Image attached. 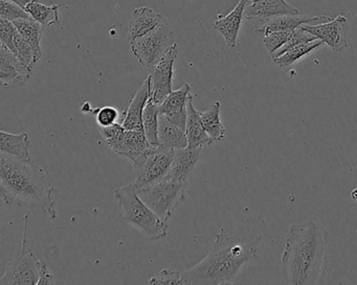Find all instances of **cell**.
Wrapping results in <instances>:
<instances>
[{
	"mask_svg": "<svg viewBox=\"0 0 357 285\" xmlns=\"http://www.w3.org/2000/svg\"><path fill=\"white\" fill-rule=\"evenodd\" d=\"M329 266L328 232L309 220L290 226L282 254V275L291 285L321 284Z\"/></svg>",
	"mask_w": 357,
	"mask_h": 285,
	"instance_id": "1",
	"label": "cell"
},
{
	"mask_svg": "<svg viewBox=\"0 0 357 285\" xmlns=\"http://www.w3.org/2000/svg\"><path fill=\"white\" fill-rule=\"evenodd\" d=\"M261 238L256 231L240 237L221 229L206 257L181 272L183 284H235L246 264L256 257Z\"/></svg>",
	"mask_w": 357,
	"mask_h": 285,
	"instance_id": "2",
	"label": "cell"
},
{
	"mask_svg": "<svg viewBox=\"0 0 357 285\" xmlns=\"http://www.w3.org/2000/svg\"><path fill=\"white\" fill-rule=\"evenodd\" d=\"M55 191L53 178L45 168L0 154V195L5 203L38 208L56 218Z\"/></svg>",
	"mask_w": 357,
	"mask_h": 285,
	"instance_id": "3",
	"label": "cell"
},
{
	"mask_svg": "<svg viewBox=\"0 0 357 285\" xmlns=\"http://www.w3.org/2000/svg\"><path fill=\"white\" fill-rule=\"evenodd\" d=\"M114 197L123 209V220L141 230L151 241L164 238L169 224L154 213L139 197L133 183L114 189Z\"/></svg>",
	"mask_w": 357,
	"mask_h": 285,
	"instance_id": "4",
	"label": "cell"
},
{
	"mask_svg": "<svg viewBox=\"0 0 357 285\" xmlns=\"http://www.w3.org/2000/svg\"><path fill=\"white\" fill-rule=\"evenodd\" d=\"M187 186L188 182L166 178L158 184L139 189L137 193L148 207L169 224L175 208L185 197Z\"/></svg>",
	"mask_w": 357,
	"mask_h": 285,
	"instance_id": "5",
	"label": "cell"
},
{
	"mask_svg": "<svg viewBox=\"0 0 357 285\" xmlns=\"http://www.w3.org/2000/svg\"><path fill=\"white\" fill-rule=\"evenodd\" d=\"M175 44L172 31L160 24L148 34L131 41V53L141 65L151 70Z\"/></svg>",
	"mask_w": 357,
	"mask_h": 285,
	"instance_id": "6",
	"label": "cell"
},
{
	"mask_svg": "<svg viewBox=\"0 0 357 285\" xmlns=\"http://www.w3.org/2000/svg\"><path fill=\"white\" fill-rule=\"evenodd\" d=\"M24 237L17 257L8 264L5 274L0 278L1 285L37 284L39 278V259L35 257L28 245V220L24 215Z\"/></svg>",
	"mask_w": 357,
	"mask_h": 285,
	"instance_id": "7",
	"label": "cell"
},
{
	"mask_svg": "<svg viewBox=\"0 0 357 285\" xmlns=\"http://www.w3.org/2000/svg\"><path fill=\"white\" fill-rule=\"evenodd\" d=\"M174 151L155 147L139 165L135 166L137 177L133 184L137 190L158 184L167 178L174 157Z\"/></svg>",
	"mask_w": 357,
	"mask_h": 285,
	"instance_id": "8",
	"label": "cell"
},
{
	"mask_svg": "<svg viewBox=\"0 0 357 285\" xmlns=\"http://www.w3.org/2000/svg\"><path fill=\"white\" fill-rule=\"evenodd\" d=\"M178 56V45H174L167 55L151 70V97L154 103L160 104L172 93L173 67Z\"/></svg>",
	"mask_w": 357,
	"mask_h": 285,
	"instance_id": "9",
	"label": "cell"
},
{
	"mask_svg": "<svg viewBox=\"0 0 357 285\" xmlns=\"http://www.w3.org/2000/svg\"><path fill=\"white\" fill-rule=\"evenodd\" d=\"M305 30L323 41L332 51L340 53L348 47L347 35H348V20L342 15L337 16L335 19L324 22L321 24H305Z\"/></svg>",
	"mask_w": 357,
	"mask_h": 285,
	"instance_id": "10",
	"label": "cell"
},
{
	"mask_svg": "<svg viewBox=\"0 0 357 285\" xmlns=\"http://www.w3.org/2000/svg\"><path fill=\"white\" fill-rule=\"evenodd\" d=\"M33 70L9 49L1 45L0 49V85L5 89L22 86L31 78Z\"/></svg>",
	"mask_w": 357,
	"mask_h": 285,
	"instance_id": "11",
	"label": "cell"
},
{
	"mask_svg": "<svg viewBox=\"0 0 357 285\" xmlns=\"http://www.w3.org/2000/svg\"><path fill=\"white\" fill-rule=\"evenodd\" d=\"M300 14L298 9L286 3V0H252L246 6L244 19L260 24L283 15Z\"/></svg>",
	"mask_w": 357,
	"mask_h": 285,
	"instance_id": "12",
	"label": "cell"
},
{
	"mask_svg": "<svg viewBox=\"0 0 357 285\" xmlns=\"http://www.w3.org/2000/svg\"><path fill=\"white\" fill-rule=\"evenodd\" d=\"M192 86L188 83L178 90L172 91L160 105V114L166 116L173 124L185 132L188 117V103L191 97Z\"/></svg>",
	"mask_w": 357,
	"mask_h": 285,
	"instance_id": "13",
	"label": "cell"
},
{
	"mask_svg": "<svg viewBox=\"0 0 357 285\" xmlns=\"http://www.w3.org/2000/svg\"><path fill=\"white\" fill-rule=\"evenodd\" d=\"M330 20L331 18L327 15L308 16L296 14V15L279 16V17L273 18V19L260 24L256 28V33L261 38H263L271 33L285 32V31L291 32L298 26H305V24H321L330 22Z\"/></svg>",
	"mask_w": 357,
	"mask_h": 285,
	"instance_id": "14",
	"label": "cell"
},
{
	"mask_svg": "<svg viewBox=\"0 0 357 285\" xmlns=\"http://www.w3.org/2000/svg\"><path fill=\"white\" fill-rule=\"evenodd\" d=\"M208 149V147H187L185 149H175L174 157L167 179L189 182L196 164L202 159Z\"/></svg>",
	"mask_w": 357,
	"mask_h": 285,
	"instance_id": "15",
	"label": "cell"
},
{
	"mask_svg": "<svg viewBox=\"0 0 357 285\" xmlns=\"http://www.w3.org/2000/svg\"><path fill=\"white\" fill-rule=\"evenodd\" d=\"M155 147L148 141L143 130L133 131L126 130L122 143L119 147L116 154L124 156L127 159L130 160L133 166L139 165L150 152L153 151Z\"/></svg>",
	"mask_w": 357,
	"mask_h": 285,
	"instance_id": "16",
	"label": "cell"
},
{
	"mask_svg": "<svg viewBox=\"0 0 357 285\" xmlns=\"http://www.w3.org/2000/svg\"><path fill=\"white\" fill-rule=\"evenodd\" d=\"M250 0H239L235 9L227 14V16L219 15L218 18L213 22V28L220 33L229 49H234L237 45L238 36L242 20L244 19V11Z\"/></svg>",
	"mask_w": 357,
	"mask_h": 285,
	"instance_id": "17",
	"label": "cell"
},
{
	"mask_svg": "<svg viewBox=\"0 0 357 285\" xmlns=\"http://www.w3.org/2000/svg\"><path fill=\"white\" fill-rule=\"evenodd\" d=\"M151 97V79L150 76L139 87L135 97L130 101L122 124L126 130H143V114ZM144 131V130H143Z\"/></svg>",
	"mask_w": 357,
	"mask_h": 285,
	"instance_id": "18",
	"label": "cell"
},
{
	"mask_svg": "<svg viewBox=\"0 0 357 285\" xmlns=\"http://www.w3.org/2000/svg\"><path fill=\"white\" fill-rule=\"evenodd\" d=\"M162 15L149 8H137L133 10L130 22H129L128 40L133 41L162 24Z\"/></svg>",
	"mask_w": 357,
	"mask_h": 285,
	"instance_id": "19",
	"label": "cell"
},
{
	"mask_svg": "<svg viewBox=\"0 0 357 285\" xmlns=\"http://www.w3.org/2000/svg\"><path fill=\"white\" fill-rule=\"evenodd\" d=\"M185 134L188 137V147H208L214 142L212 138L208 136L202 124L200 118L199 111L194 108L193 95L190 97L188 103V117L185 124Z\"/></svg>",
	"mask_w": 357,
	"mask_h": 285,
	"instance_id": "20",
	"label": "cell"
},
{
	"mask_svg": "<svg viewBox=\"0 0 357 285\" xmlns=\"http://www.w3.org/2000/svg\"><path fill=\"white\" fill-rule=\"evenodd\" d=\"M30 137L26 132L20 134L0 131V153L18 158L24 161H32L30 155Z\"/></svg>",
	"mask_w": 357,
	"mask_h": 285,
	"instance_id": "21",
	"label": "cell"
},
{
	"mask_svg": "<svg viewBox=\"0 0 357 285\" xmlns=\"http://www.w3.org/2000/svg\"><path fill=\"white\" fill-rule=\"evenodd\" d=\"M158 140L162 149H178L188 147V137L185 131L162 114H160L158 118Z\"/></svg>",
	"mask_w": 357,
	"mask_h": 285,
	"instance_id": "22",
	"label": "cell"
},
{
	"mask_svg": "<svg viewBox=\"0 0 357 285\" xmlns=\"http://www.w3.org/2000/svg\"><path fill=\"white\" fill-rule=\"evenodd\" d=\"M221 105L219 101H214L208 106V109L199 112L202 124L206 129L208 136L214 140V142H219L223 140L225 137V127L223 126L220 117Z\"/></svg>",
	"mask_w": 357,
	"mask_h": 285,
	"instance_id": "23",
	"label": "cell"
},
{
	"mask_svg": "<svg viewBox=\"0 0 357 285\" xmlns=\"http://www.w3.org/2000/svg\"><path fill=\"white\" fill-rule=\"evenodd\" d=\"M17 28L18 33L26 39V42L32 47L37 59L40 60L43 56V49H41V40H43V26L36 20L30 18V19H18L13 22Z\"/></svg>",
	"mask_w": 357,
	"mask_h": 285,
	"instance_id": "24",
	"label": "cell"
},
{
	"mask_svg": "<svg viewBox=\"0 0 357 285\" xmlns=\"http://www.w3.org/2000/svg\"><path fill=\"white\" fill-rule=\"evenodd\" d=\"M61 6H45L39 0H30L24 8L29 15L41 24L43 28L56 26L60 24L59 10Z\"/></svg>",
	"mask_w": 357,
	"mask_h": 285,
	"instance_id": "25",
	"label": "cell"
},
{
	"mask_svg": "<svg viewBox=\"0 0 357 285\" xmlns=\"http://www.w3.org/2000/svg\"><path fill=\"white\" fill-rule=\"evenodd\" d=\"M158 118H160V105L150 99L143 114V130L148 141L153 147H160V140H158Z\"/></svg>",
	"mask_w": 357,
	"mask_h": 285,
	"instance_id": "26",
	"label": "cell"
},
{
	"mask_svg": "<svg viewBox=\"0 0 357 285\" xmlns=\"http://www.w3.org/2000/svg\"><path fill=\"white\" fill-rule=\"evenodd\" d=\"M323 44V41L315 40L312 41V42L298 45V47L286 51L285 54L280 56L279 58L273 59V64L282 68L289 67L292 64L296 63V61L302 59L305 56L309 55L311 51H315V49H319Z\"/></svg>",
	"mask_w": 357,
	"mask_h": 285,
	"instance_id": "27",
	"label": "cell"
},
{
	"mask_svg": "<svg viewBox=\"0 0 357 285\" xmlns=\"http://www.w3.org/2000/svg\"><path fill=\"white\" fill-rule=\"evenodd\" d=\"M319 40L317 37L313 36L310 33L307 32L305 30L304 26H298L296 30L292 31L291 35H290V38L288 39L286 44H284L279 51H275L273 56H271V59H275V58H279L280 56L285 54L286 51H289V49H294V47H298L300 44H304V43L312 42V41Z\"/></svg>",
	"mask_w": 357,
	"mask_h": 285,
	"instance_id": "28",
	"label": "cell"
},
{
	"mask_svg": "<svg viewBox=\"0 0 357 285\" xmlns=\"http://www.w3.org/2000/svg\"><path fill=\"white\" fill-rule=\"evenodd\" d=\"M14 47H15V55L26 64L29 70H33L39 60L37 59L32 47L26 42V39L17 32L14 39Z\"/></svg>",
	"mask_w": 357,
	"mask_h": 285,
	"instance_id": "29",
	"label": "cell"
},
{
	"mask_svg": "<svg viewBox=\"0 0 357 285\" xmlns=\"http://www.w3.org/2000/svg\"><path fill=\"white\" fill-rule=\"evenodd\" d=\"M30 15L24 8L10 0H0V19L16 22L18 19H30Z\"/></svg>",
	"mask_w": 357,
	"mask_h": 285,
	"instance_id": "30",
	"label": "cell"
},
{
	"mask_svg": "<svg viewBox=\"0 0 357 285\" xmlns=\"http://www.w3.org/2000/svg\"><path fill=\"white\" fill-rule=\"evenodd\" d=\"M126 129L123 127V124H112L109 127H104V128H100V133H101L103 138L105 139L106 143L108 147L116 153L119 147H120L121 143H122L123 137H124Z\"/></svg>",
	"mask_w": 357,
	"mask_h": 285,
	"instance_id": "31",
	"label": "cell"
},
{
	"mask_svg": "<svg viewBox=\"0 0 357 285\" xmlns=\"http://www.w3.org/2000/svg\"><path fill=\"white\" fill-rule=\"evenodd\" d=\"M290 31H285V32H275L267 36L263 37V44L266 47L271 56H273L275 51H279L284 44H286L288 39L290 38L291 35Z\"/></svg>",
	"mask_w": 357,
	"mask_h": 285,
	"instance_id": "32",
	"label": "cell"
},
{
	"mask_svg": "<svg viewBox=\"0 0 357 285\" xmlns=\"http://www.w3.org/2000/svg\"><path fill=\"white\" fill-rule=\"evenodd\" d=\"M17 28H16L13 22L0 19V41H1V45L7 47L14 54H15L14 39H15V35L17 34Z\"/></svg>",
	"mask_w": 357,
	"mask_h": 285,
	"instance_id": "33",
	"label": "cell"
},
{
	"mask_svg": "<svg viewBox=\"0 0 357 285\" xmlns=\"http://www.w3.org/2000/svg\"><path fill=\"white\" fill-rule=\"evenodd\" d=\"M93 114H96V120H97L99 128H104V127H109L116 124L119 120V115H120L118 109L110 107V106L95 109Z\"/></svg>",
	"mask_w": 357,
	"mask_h": 285,
	"instance_id": "34",
	"label": "cell"
},
{
	"mask_svg": "<svg viewBox=\"0 0 357 285\" xmlns=\"http://www.w3.org/2000/svg\"><path fill=\"white\" fill-rule=\"evenodd\" d=\"M149 284H183L181 272L164 268L148 281Z\"/></svg>",
	"mask_w": 357,
	"mask_h": 285,
	"instance_id": "35",
	"label": "cell"
},
{
	"mask_svg": "<svg viewBox=\"0 0 357 285\" xmlns=\"http://www.w3.org/2000/svg\"><path fill=\"white\" fill-rule=\"evenodd\" d=\"M55 284V278L49 264L43 259H39V278L36 285Z\"/></svg>",
	"mask_w": 357,
	"mask_h": 285,
	"instance_id": "36",
	"label": "cell"
},
{
	"mask_svg": "<svg viewBox=\"0 0 357 285\" xmlns=\"http://www.w3.org/2000/svg\"><path fill=\"white\" fill-rule=\"evenodd\" d=\"M93 111H95V109H93L91 103H89V101L83 104L82 107H81V112H82V113H93Z\"/></svg>",
	"mask_w": 357,
	"mask_h": 285,
	"instance_id": "37",
	"label": "cell"
},
{
	"mask_svg": "<svg viewBox=\"0 0 357 285\" xmlns=\"http://www.w3.org/2000/svg\"><path fill=\"white\" fill-rule=\"evenodd\" d=\"M10 1H12V3H17V5H20V7L22 8H26V5L30 3V0H10Z\"/></svg>",
	"mask_w": 357,
	"mask_h": 285,
	"instance_id": "38",
	"label": "cell"
},
{
	"mask_svg": "<svg viewBox=\"0 0 357 285\" xmlns=\"http://www.w3.org/2000/svg\"><path fill=\"white\" fill-rule=\"evenodd\" d=\"M352 197L357 201V188L352 191Z\"/></svg>",
	"mask_w": 357,
	"mask_h": 285,
	"instance_id": "39",
	"label": "cell"
},
{
	"mask_svg": "<svg viewBox=\"0 0 357 285\" xmlns=\"http://www.w3.org/2000/svg\"><path fill=\"white\" fill-rule=\"evenodd\" d=\"M250 1H252V0H250Z\"/></svg>",
	"mask_w": 357,
	"mask_h": 285,
	"instance_id": "40",
	"label": "cell"
}]
</instances>
